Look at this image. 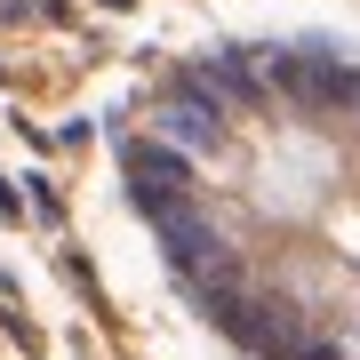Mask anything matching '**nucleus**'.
<instances>
[{"instance_id": "1", "label": "nucleus", "mask_w": 360, "mask_h": 360, "mask_svg": "<svg viewBox=\"0 0 360 360\" xmlns=\"http://www.w3.org/2000/svg\"><path fill=\"white\" fill-rule=\"evenodd\" d=\"M120 224L224 360H360V56L321 32L184 49L104 136Z\"/></svg>"}]
</instances>
